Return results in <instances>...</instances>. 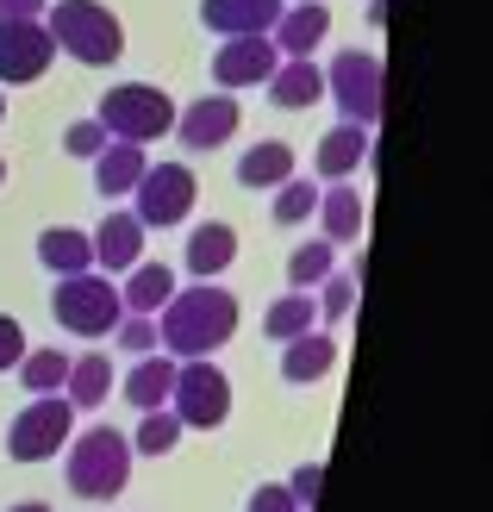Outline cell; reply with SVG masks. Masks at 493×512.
I'll return each mask as SVG.
<instances>
[{"instance_id":"cell-3","label":"cell","mask_w":493,"mask_h":512,"mask_svg":"<svg viewBox=\"0 0 493 512\" xmlns=\"http://www.w3.org/2000/svg\"><path fill=\"white\" fill-rule=\"evenodd\" d=\"M132 438L113 425H88L82 438L69 444V488L82 500H113L125 494V481H132Z\"/></svg>"},{"instance_id":"cell-5","label":"cell","mask_w":493,"mask_h":512,"mask_svg":"<svg viewBox=\"0 0 493 512\" xmlns=\"http://www.w3.org/2000/svg\"><path fill=\"white\" fill-rule=\"evenodd\" d=\"M94 119L107 125V138H119V144H150V138L175 132V100L150 82H119V88L100 94Z\"/></svg>"},{"instance_id":"cell-31","label":"cell","mask_w":493,"mask_h":512,"mask_svg":"<svg viewBox=\"0 0 493 512\" xmlns=\"http://www.w3.org/2000/svg\"><path fill=\"white\" fill-rule=\"evenodd\" d=\"M313 207H319V194H313V182H281L275 188V225H300V219H313Z\"/></svg>"},{"instance_id":"cell-39","label":"cell","mask_w":493,"mask_h":512,"mask_svg":"<svg viewBox=\"0 0 493 512\" xmlns=\"http://www.w3.org/2000/svg\"><path fill=\"white\" fill-rule=\"evenodd\" d=\"M13 512H50V506H38V500H25V506H13Z\"/></svg>"},{"instance_id":"cell-30","label":"cell","mask_w":493,"mask_h":512,"mask_svg":"<svg viewBox=\"0 0 493 512\" xmlns=\"http://www.w3.org/2000/svg\"><path fill=\"white\" fill-rule=\"evenodd\" d=\"M175 444H181V419L169 413V406L144 413V419H138V431H132V450H144V456H169Z\"/></svg>"},{"instance_id":"cell-37","label":"cell","mask_w":493,"mask_h":512,"mask_svg":"<svg viewBox=\"0 0 493 512\" xmlns=\"http://www.w3.org/2000/svg\"><path fill=\"white\" fill-rule=\"evenodd\" d=\"M244 512H300V506H294V494H288V488H275V481H269V488H256V494H250V506H244Z\"/></svg>"},{"instance_id":"cell-27","label":"cell","mask_w":493,"mask_h":512,"mask_svg":"<svg viewBox=\"0 0 493 512\" xmlns=\"http://www.w3.org/2000/svg\"><path fill=\"white\" fill-rule=\"evenodd\" d=\"M263 331L269 338H281V344H294V338H306V331H319V306H313V294H281L275 306H269V319H263Z\"/></svg>"},{"instance_id":"cell-28","label":"cell","mask_w":493,"mask_h":512,"mask_svg":"<svg viewBox=\"0 0 493 512\" xmlns=\"http://www.w3.org/2000/svg\"><path fill=\"white\" fill-rule=\"evenodd\" d=\"M13 369H19V388H32V394H57V388H63V375H69V356H63V350H25Z\"/></svg>"},{"instance_id":"cell-38","label":"cell","mask_w":493,"mask_h":512,"mask_svg":"<svg viewBox=\"0 0 493 512\" xmlns=\"http://www.w3.org/2000/svg\"><path fill=\"white\" fill-rule=\"evenodd\" d=\"M44 0H0V19H38Z\"/></svg>"},{"instance_id":"cell-8","label":"cell","mask_w":493,"mask_h":512,"mask_svg":"<svg viewBox=\"0 0 493 512\" xmlns=\"http://www.w3.org/2000/svg\"><path fill=\"white\" fill-rule=\"evenodd\" d=\"M69 431H75V406H69L63 394H38V400L7 425V456H13V463H44V456L63 450Z\"/></svg>"},{"instance_id":"cell-34","label":"cell","mask_w":493,"mask_h":512,"mask_svg":"<svg viewBox=\"0 0 493 512\" xmlns=\"http://www.w3.org/2000/svg\"><path fill=\"white\" fill-rule=\"evenodd\" d=\"M63 150H69V157H100V150H107V125H100V119H75L63 132Z\"/></svg>"},{"instance_id":"cell-35","label":"cell","mask_w":493,"mask_h":512,"mask_svg":"<svg viewBox=\"0 0 493 512\" xmlns=\"http://www.w3.org/2000/svg\"><path fill=\"white\" fill-rule=\"evenodd\" d=\"M319 481H325V469H319V463H300V469L288 475V494H294V506H313V500H319Z\"/></svg>"},{"instance_id":"cell-19","label":"cell","mask_w":493,"mask_h":512,"mask_svg":"<svg viewBox=\"0 0 493 512\" xmlns=\"http://www.w3.org/2000/svg\"><path fill=\"white\" fill-rule=\"evenodd\" d=\"M150 169V157H144V144H119V138H107V150L94 157V188L107 194V200H119V194H132L138 188V175Z\"/></svg>"},{"instance_id":"cell-23","label":"cell","mask_w":493,"mask_h":512,"mask_svg":"<svg viewBox=\"0 0 493 512\" xmlns=\"http://www.w3.org/2000/svg\"><path fill=\"white\" fill-rule=\"evenodd\" d=\"M113 394V363L100 350H88V356H75L69 363V375H63V400L75 406V413H82V406H100Z\"/></svg>"},{"instance_id":"cell-29","label":"cell","mask_w":493,"mask_h":512,"mask_svg":"<svg viewBox=\"0 0 493 512\" xmlns=\"http://www.w3.org/2000/svg\"><path fill=\"white\" fill-rule=\"evenodd\" d=\"M331 263H337V244H325V238H319V244H300V250L288 256V281H294L300 294H313L319 281L331 275Z\"/></svg>"},{"instance_id":"cell-33","label":"cell","mask_w":493,"mask_h":512,"mask_svg":"<svg viewBox=\"0 0 493 512\" xmlns=\"http://www.w3.org/2000/svg\"><path fill=\"white\" fill-rule=\"evenodd\" d=\"M113 331H119V350H132V356H150V350H157V319H144V313H125Z\"/></svg>"},{"instance_id":"cell-7","label":"cell","mask_w":493,"mask_h":512,"mask_svg":"<svg viewBox=\"0 0 493 512\" xmlns=\"http://www.w3.org/2000/svg\"><path fill=\"white\" fill-rule=\"evenodd\" d=\"M325 94L337 100L344 125L375 132V119H381V57H369V50H337V63L325 69Z\"/></svg>"},{"instance_id":"cell-20","label":"cell","mask_w":493,"mask_h":512,"mask_svg":"<svg viewBox=\"0 0 493 512\" xmlns=\"http://www.w3.org/2000/svg\"><path fill=\"white\" fill-rule=\"evenodd\" d=\"M169 388H175V356L150 350L132 363V375H125V400L138 406V413H157V406H169Z\"/></svg>"},{"instance_id":"cell-1","label":"cell","mask_w":493,"mask_h":512,"mask_svg":"<svg viewBox=\"0 0 493 512\" xmlns=\"http://www.w3.org/2000/svg\"><path fill=\"white\" fill-rule=\"evenodd\" d=\"M238 338V300L213 281H194L163 300V325H157V344L175 356V363H194V356H213Z\"/></svg>"},{"instance_id":"cell-4","label":"cell","mask_w":493,"mask_h":512,"mask_svg":"<svg viewBox=\"0 0 493 512\" xmlns=\"http://www.w3.org/2000/svg\"><path fill=\"white\" fill-rule=\"evenodd\" d=\"M50 319H57L63 331H75V338H107V331L125 319L119 306V288L107 275H57V288H50Z\"/></svg>"},{"instance_id":"cell-6","label":"cell","mask_w":493,"mask_h":512,"mask_svg":"<svg viewBox=\"0 0 493 512\" xmlns=\"http://www.w3.org/2000/svg\"><path fill=\"white\" fill-rule=\"evenodd\" d=\"M169 413L181 419V431H213L231 419V375L213 356L175 363V388H169Z\"/></svg>"},{"instance_id":"cell-41","label":"cell","mask_w":493,"mask_h":512,"mask_svg":"<svg viewBox=\"0 0 493 512\" xmlns=\"http://www.w3.org/2000/svg\"><path fill=\"white\" fill-rule=\"evenodd\" d=\"M0 113H7V94H0Z\"/></svg>"},{"instance_id":"cell-26","label":"cell","mask_w":493,"mask_h":512,"mask_svg":"<svg viewBox=\"0 0 493 512\" xmlns=\"http://www.w3.org/2000/svg\"><path fill=\"white\" fill-rule=\"evenodd\" d=\"M288 175H294V150L281 144V138L250 144V150H244V163H238V182H244V188H281Z\"/></svg>"},{"instance_id":"cell-2","label":"cell","mask_w":493,"mask_h":512,"mask_svg":"<svg viewBox=\"0 0 493 512\" xmlns=\"http://www.w3.org/2000/svg\"><path fill=\"white\" fill-rule=\"evenodd\" d=\"M44 32L57 50H69L75 63L88 69H107L125 57V25L113 7H100V0H57V7H44Z\"/></svg>"},{"instance_id":"cell-40","label":"cell","mask_w":493,"mask_h":512,"mask_svg":"<svg viewBox=\"0 0 493 512\" xmlns=\"http://www.w3.org/2000/svg\"><path fill=\"white\" fill-rule=\"evenodd\" d=\"M0 182H7V157H0Z\"/></svg>"},{"instance_id":"cell-21","label":"cell","mask_w":493,"mask_h":512,"mask_svg":"<svg viewBox=\"0 0 493 512\" xmlns=\"http://www.w3.org/2000/svg\"><path fill=\"white\" fill-rule=\"evenodd\" d=\"M38 263L50 275H82L94 269V238L75 232V225H50V232H38Z\"/></svg>"},{"instance_id":"cell-25","label":"cell","mask_w":493,"mask_h":512,"mask_svg":"<svg viewBox=\"0 0 493 512\" xmlns=\"http://www.w3.org/2000/svg\"><path fill=\"white\" fill-rule=\"evenodd\" d=\"M319 219H325V244H356L362 238V194L344 188V182H331L319 194Z\"/></svg>"},{"instance_id":"cell-12","label":"cell","mask_w":493,"mask_h":512,"mask_svg":"<svg viewBox=\"0 0 493 512\" xmlns=\"http://www.w3.org/2000/svg\"><path fill=\"white\" fill-rule=\"evenodd\" d=\"M238 100L231 94H200L194 107H175V138L188 150H219L231 144V132H238Z\"/></svg>"},{"instance_id":"cell-14","label":"cell","mask_w":493,"mask_h":512,"mask_svg":"<svg viewBox=\"0 0 493 512\" xmlns=\"http://www.w3.org/2000/svg\"><path fill=\"white\" fill-rule=\"evenodd\" d=\"M281 19V0H200V25L219 38H250Z\"/></svg>"},{"instance_id":"cell-22","label":"cell","mask_w":493,"mask_h":512,"mask_svg":"<svg viewBox=\"0 0 493 512\" xmlns=\"http://www.w3.org/2000/svg\"><path fill=\"white\" fill-rule=\"evenodd\" d=\"M331 369H337V338H331V331H306V338H294L288 356H281V375L300 381V388L325 381Z\"/></svg>"},{"instance_id":"cell-13","label":"cell","mask_w":493,"mask_h":512,"mask_svg":"<svg viewBox=\"0 0 493 512\" xmlns=\"http://www.w3.org/2000/svg\"><path fill=\"white\" fill-rule=\"evenodd\" d=\"M325 32H331L325 0H300V7H281V19L269 25V44L281 50V57H313V50L325 44Z\"/></svg>"},{"instance_id":"cell-16","label":"cell","mask_w":493,"mask_h":512,"mask_svg":"<svg viewBox=\"0 0 493 512\" xmlns=\"http://www.w3.org/2000/svg\"><path fill=\"white\" fill-rule=\"evenodd\" d=\"M263 88H269V100H275L281 113H300V107H313V100L325 94V69L313 57H281Z\"/></svg>"},{"instance_id":"cell-18","label":"cell","mask_w":493,"mask_h":512,"mask_svg":"<svg viewBox=\"0 0 493 512\" xmlns=\"http://www.w3.org/2000/svg\"><path fill=\"white\" fill-rule=\"evenodd\" d=\"M362 157H369V132H362V125H331V132L319 138L313 169L325 175V182H350V175L362 169Z\"/></svg>"},{"instance_id":"cell-15","label":"cell","mask_w":493,"mask_h":512,"mask_svg":"<svg viewBox=\"0 0 493 512\" xmlns=\"http://www.w3.org/2000/svg\"><path fill=\"white\" fill-rule=\"evenodd\" d=\"M94 263L113 269V275L144 263V225H138V213H107L94 225Z\"/></svg>"},{"instance_id":"cell-11","label":"cell","mask_w":493,"mask_h":512,"mask_svg":"<svg viewBox=\"0 0 493 512\" xmlns=\"http://www.w3.org/2000/svg\"><path fill=\"white\" fill-rule=\"evenodd\" d=\"M281 63V50L269 44V32H250V38H225L219 57H213V82L231 94V88H263Z\"/></svg>"},{"instance_id":"cell-9","label":"cell","mask_w":493,"mask_h":512,"mask_svg":"<svg viewBox=\"0 0 493 512\" xmlns=\"http://www.w3.org/2000/svg\"><path fill=\"white\" fill-rule=\"evenodd\" d=\"M132 194H138V225L150 232V225H181V219H188L200 182H194L188 163H150Z\"/></svg>"},{"instance_id":"cell-32","label":"cell","mask_w":493,"mask_h":512,"mask_svg":"<svg viewBox=\"0 0 493 512\" xmlns=\"http://www.w3.org/2000/svg\"><path fill=\"white\" fill-rule=\"evenodd\" d=\"M319 288H325V294H319V319H331V325L350 319V306H356V275H325Z\"/></svg>"},{"instance_id":"cell-17","label":"cell","mask_w":493,"mask_h":512,"mask_svg":"<svg viewBox=\"0 0 493 512\" xmlns=\"http://www.w3.org/2000/svg\"><path fill=\"white\" fill-rule=\"evenodd\" d=\"M231 256H238V232H231L225 219H206L200 232H188V275H194V281L225 275Z\"/></svg>"},{"instance_id":"cell-24","label":"cell","mask_w":493,"mask_h":512,"mask_svg":"<svg viewBox=\"0 0 493 512\" xmlns=\"http://www.w3.org/2000/svg\"><path fill=\"white\" fill-rule=\"evenodd\" d=\"M175 294V275H169V263H132V281L119 288V306L125 313H163V300Z\"/></svg>"},{"instance_id":"cell-10","label":"cell","mask_w":493,"mask_h":512,"mask_svg":"<svg viewBox=\"0 0 493 512\" xmlns=\"http://www.w3.org/2000/svg\"><path fill=\"white\" fill-rule=\"evenodd\" d=\"M50 57H57V44H50L44 19H0V88L38 82L50 69Z\"/></svg>"},{"instance_id":"cell-36","label":"cell","mask_w":493,"mask_h":512,"mask_svg":"<svg viewBox=\"0 0 493 512\" xmlns=\"http://www.w3.org/2000/svg\"><path fill=\"white\" fill-rule=\"evenodd\" d=\"M19 356H25V325L13 313H0V369H13Z\"/></svg>"}]
</instances>
